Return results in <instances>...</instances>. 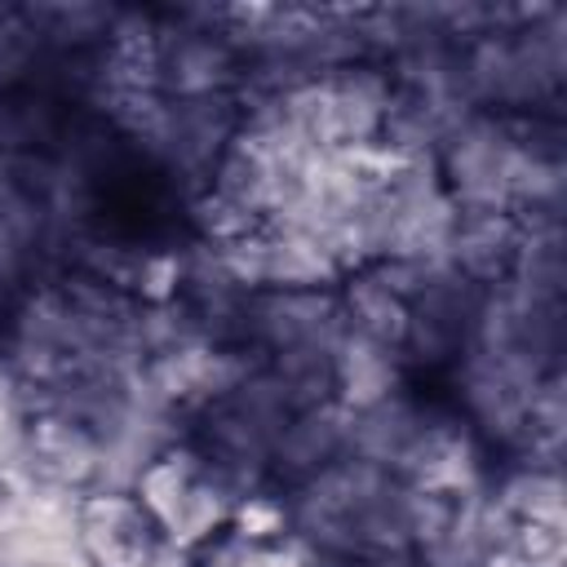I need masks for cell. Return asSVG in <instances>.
Wrapping results in <instances>:
<instances>
[{
  "instance_id": "6da1fadb",
  "label": "cell",
  "mask_w": 567,
  "mask_h": 567,
  "mask_svg": "<svg viewBox=\"0 0 567 567\" xmlns=\"http://www.w3.org/2000/svg\"><path fill=\"white\" fill-rule=\"evenodd\" d=\"M279 509L284 536H292L319 567H350L377 549H412V487L354 456L279 492Z\"/></svg>"
},
{
  "instance_id": "7a4b0ae2",
  "label": "cell",
  "mask_w": 567,
  "mask_h": 567,
  "mask_svg": "<svg viewBox=\"0 0 567 567\" xmlns=\"http://www.w3.org/2000/svg\"><path fill=\"white\" fill-rule=\"evenodd\" d=\"M461 89L487 115H558L567 89V13L514 4L456 49Z\"/></svg>"
},
{
  "instance_id": "3957f363",
  "label": "cell",
  "mask_w": 567,
  "mask_h": 567,
  "mask_svg": "<svg viewBox=\"0 0 567 567\" xmlns=\"http://www.w3.org/2000/svg\"><path fill=\"white\" fill-rule=\"evenodd\" d=\"M252 102H270L279 120L315 151L328 155L372 151L381 146V128L390 111V71L381 62H346L306 75L275 97H252Z\"/></svg>"
},
{
  "instance_id": "277c9868",
  "label": "cell",
  "mask_w": 567,
  "mask_h": 567,
  "mask_svg": "<svg viewBox=\"0 0 567 567\" xmlns=\"http://www.w3.org/2000/svg\"><path fill=\"white\" fill-rule=\"evenodd\" d=\"M248 62L217 18V4L155 9L146 80L155 97H239Z\"/></svg>"
},
{
  "instance_id": "5b68a950",
  "label": "cell",
  "mask_w": 567,
  "mask_h": 567,
  "mask_svg": "<svg viewBox=\"0 0 567 567\" xmlns=\"http://www.w3.org/2000/svg\"><path fill=\"white\" fill-rule=\"evenodd\" d=\"M137 501L159 523L173 554H195L235 527L244 496L204 461V452L186 439L168 443L133 483Z\"/></svg>"
},
{
  "instance_id": "8992f818",
  "label": "cell",
  "mask_w": 567,
  "mask_h": 567,
  "mask_svg": "<svg viewBox=\"0 0 567 567\" xmlns=\"http://www.w3.org/2000/svg\"><path fill=\"white\" fill-rule=\"evenodd\" d=\"M523 124L518 115H487L470 111L443 137L434 168L456 208L483 213H514V190L523 173Z\"/></svg>"
},
{
  "instance_id": "52a82bcc",
  "label": "cell",
  "mask_w": 567,
  "mask_h": 567,
  "mask_svg": "<svg viewBox=\"0 0 567 567\" xmlns=\"http://www.w3.org/2000/svg\"><path fill=\"white\" fill-rule=\"evenodd\" d=\"M540 377H549V372H536L523 359L465 350V359L447 372L452 408L478 434V443L487 452L501 447L514 456L527 443V412H532V394H536Z\"/></svg>"
},
{
  "instance_id": "ba28073f",
  "label": "cell",
  "mask_w": 567,
  "mask_h": 567,
  "mask_svg": "<svg viewBox=\"0 0 567 567\" xmlns=\"http://www.w3.org/2000/svg\"><path fill=\"white\" fill-rule=\"evenodd\" d=\"M75 549L84 567H168L173 554L133 487H97L75 501Z\"/></svg>"
},
{
  "instance_id": "9c48e42d",
  "label": "cell",
  "mask_w": 567,
  "mask_h": 567,
  "mask_svg": "<svg viewBox=\"0 0 567 567\" xmlns=\"http://www.w3.org/2000/svg\"><path fill=\"white\" fill-rule=\"evenodd\" d=\"M18 478L31 487H44V492H62V496L97 492L102 487V443L71 412L31 408Z\"/></svg>"
},
{
  "instance_id": "30bf717a",
  "label": "cell",
  "mask_w": 567,
  "mask_h": 567,
  "mask_svg": "<svg viewBox=\"0 0 567 567\" xmlns=\"http://www.w3.org/2000/svg\"><path fill=\"white\" fill-rule=\"evenodd\" d=\"M58 261L53 217L0 168V297L13 301Z\"/></svg>"
},
{
  "instance_id": "8fae6325",
  "label": "cell",
  "mask_w": 567,
  "mask_h": 567,
  "mask_svg": "<svg viewBox=\"0 0 567 567\" xmlns=\"http://www.w3.org/2000/svg\"><path fill=\"white\" fill-rule=\"evenodd\" d=\"M430 408H434V394H421L412 381L403 390L368 403V408H354V412L346 408L350 412L346 416V456L368 461V465L394 474L403 452L412 447L416 430L425 425Z\"/></svg>"
},
{
  "instance_id": "7c38bea8",
  "label": "cell",
  "mask_w": 567,
  "mask_h": 567,
  "mask_svg": "<svg viewBox=\"0 0 567 567\" xmlns=\"http://www.w3.org/2000/svg\"><path fill=\"white\" fill-rule=\"evenodd\" d=\"M346 416L350 412L337 399H328V403H315V408H297L284 421V430L270 447V487H275V496L346 456Z\"/></svg>"
},
{
  "instance_id": "4fadbf2b",
  "label": "cell",
  "mask_w": 567,
  "mask_h": 567,
  "mask_svg": "<svg viewBox=\"0 0 567 567\" xmlns=\"http://www.w3.org/2000/svg\"><path fill=\"white\" fill-rule=\"evenodd\" d=\"M523 235H527V221L518 213L461 208L456 213L452 244H447V261L474 288H496V284H505L514 275Z\"/></svg>"
},
{
  "instance_id": "5bb4252c",
  "label": "cell",
  "mask_w": 567,
  "mask_h": 567,
  "mask_svg": "<svg viewBox=\"0 0 567 567\" xmlns=\"http://www.w3.org/2000/svg\"><path fill=\"white\" fill-rule=\"evenodd\" d=\"M487 492H492V501L509 514V523H523V527H549V532H563V527H567L563 465L527 461V456H509L501 470H492Z\"/></svg>"
},
{
  "instance_id": "9a60e30c",
  "label": "cell",
  "mask_w": 567,
  "mask_h": 567,
  "mask_svg": "<svg viewBox=\"0 0 567 567\" xmlns=\"http://www.w3.org/2000/svg\"><path fill=\"white\" fill-rule=\"evenodd\" d=\"M412 377L399 359V350L381 346V341H368V337H354L346 332L341 346H337V359H332V399L341 408H368L394 390H403Z\"/></svg>"
},
{
  "instance_id": "2e32d148",
  "label": "cell",
  "mask_w": 567,
  "mask_h": 567,
  "mask_svg": "<svg viewBox=\"0 0 567 567\" xmlns=\"http://www.w3.org/2000/svg\"><path fill=\"white\" fill-rule=\"evenodd\" d=\"M337 297H341V315H346V332L354 337H368V341H381L390 350L403 346V328H408V301L372 270V266H359L350 270L341 284H337Z\"/></svg>"
},
{
  "instance_id": "e0dca14e",
  "label": "cell",
  "mask_w": 567,
  "mask_h": 567,
  "mask_svg": "<svg viewBox=\"0 0 567 567\" xmlns=\"http://www.w3.org/2000/svg\"><path fill=\"white\" fill-rule=\"evenodd\" d=\"M27 425H31V394L0 350V478H18Z\"/></svg>"
},
{
  "instance_id": "ac0fdd59",
  "label": "cell",
  "mask_w": 567,
  "mask_h": 567,
  "mask_svg": "<svg viewBox=\"0 0 567 567\" xmlns=\"http://www.w3.org/2000/svg\"><path fill=\"white\" fill-rule=\"evenodd\" d=\"M40 62V40L22 13V4H0V93L22 84Z\"/></svg>"
},
{
  "instance_id": "d6986e66",
  "label": "cell",
  "mask_w": 567,
  "mask_h": 567,
  "mask_svg": "<svg viewBox=\"0 0 567 567\" xmlns=\"http://www.w3.org/2000/svg\"><path fill=\"white\" fill-rule=\"evenodd\" d=\"M4 319H9V301L0 297V341H4Z\"/></svg>"
}]
</instances>
